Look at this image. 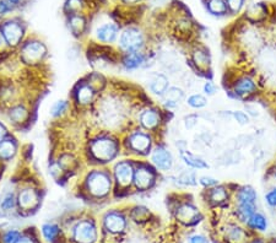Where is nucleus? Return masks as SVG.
<instances>
[{
	"instance_id": "f257e3e1",
	"label": "nucleus",
	"mask_w": 276,
	"mask_h": 243,
	"mask_svg": "<svg viewBox=\"0 0 276 243\" xmlns=\"http://www.w3.org/2000/svg\"><path fill=\"white\" fill-rule=\"evenodd\" d=\"M256 199L257 194L250 187L241 189L237 194L238 202V216L242 221L249 220L252 215L256 214Z\"/></svg>"
},
{
	"instance_id": "f03ea898",
	"label": "nucleus",
	"mask_w": 276,
	"mask_h": 243,
	"mask_svg": "<svg viewBox=\"0 0 276 243\" xmlns=\"http://www.w3.org/2000/svg\"><path fill=\"white\" fill-rule=\"evenodd\" d=\"M119 43H121V50H124L125 52L134 53L138 52L142 47V44H144V37H142L141 32L135 29L125 30L121 34Z\"/></svg>"
},
{
	"instance_id": "7ed1b4c3",
	"label": "nucleus",
	"mask_w": 276,
	"mask_h": 243,
	"mask_svg": "<svg viewBox=\"0 0 276 243\" xmlns=\"http://www.w3.org/2000/svg\"><path fill=\"white\" fill-rule=\"evenodd\" d=\"M93 156L100 161H109L116 156L117 145L109 139H100L91 146Z\"/></svg>"
},
{
	"instance_id": "20e7f679",
	"label": "nucleus",
	"mask_w": 276,
	"mask_h": 243,
	"mask_svg": "<svg viewBox=\"0 0 276 243\" xmlns=\"http://www.w3.org/2000/svg\"><path fill=\"white\" fill-rule=\"evenodd\" d=\"M88 189L96 197H104L111 189V182L107 174L102 172H95L88 178Z\"/></svg>"
},
{
	"instance_id": "39448f33",
	"label": "nucleus",
	"mask_w": 276,
	"mask_h": 243,
	"mask_svg": "<svg viewBox=\"0 0 276 243\" xmlns=\"http://www.w3.org/2000/svg\"><path fill=\"white\" fill-rule=\"evenodd\" d=\"M46 54V48L39 42H31L22 50V58L26 63H38Z\"/></svg>"
},
{
	"instance_id": "423d86ee",
	"label": "nucleus",
	"mask_w": 276,
	"mask_h": 243,
	"mask_svg": "<svg viewBox=\"0 0 276 243\" xmlns=\"http://www.w3.org/2000/svg\"><path fill=\"white\" fill-rule=\"evenodd\" d=\"M75 240L80 243H92L96 240V228L95 226L87 221H83L79 224L74 231Z\"/></svg>"
},
{
	"instance_id": "0eeeda50",
	"label": "nucleus",
	"mask_w": 276,
	"mask_h": 243,
	"mask_svg": "<svg viewBox=\"0 0 276 243\" xmlns=\"http://www.w3.org/2000/svg\"><path fill=\"white\" fill-rule=\"evenodd\" d=\"M22 27L14 21H9L3 26V36L10 46H16L22 38Z\"/></svg>"
},
{
	"instance_id": "6e6552de",
	"label": "nucleus",
	"mask_w": 276,
	"mask_h": 243,
	"mask_svg": "<svg viewBox=\"0 0 276 243\" xmlns=\"http://www.w3.org/2000/svg\"><path fill=\"white\" fill-rule=\"evenodd\" d=\"M134 181L135 186L138 187L141 191L150 188L151 184L154 183V174L151 172V170L146 167H140L134 174Z\"/></svg>"
},
{
	"instance_id": "1a4fd4ad",
	"label": "nucleus",
	"mask_w": 276,
	"mask_h": 243,
	"mask_svg": "<svg viewBox=\"0 0 276 243\" xmlns=\"http://www.w3.org/2000/svg\"><path fill=\"white\" fill-rule=\"evenodd\" d=\"M153 161L160 170H163V171H167L172 167V156L163 148H158L154 151Z\"/></svg>"
},
{
	"instance_id": "9d476101",
	"label": "nucleus",
	"mask_w": 276,
	"mask_h": 243,
	"mask_svg": "<svg viewBox=\"0 0 276 243\" xmlns=\"http://www.w3.org/2000/svg\"><path fill=\"white\" fill-rule=\"evenodd\" d=\"M116 177L117 181H118L121 186H128V184H130V182L133 181V177H134V172H133L132 166L128 162L118 163L116 167Z\"/></svg>"
},
{
	"instance_id": "9b49d317",
	"label": "nucleus",
	"mask_w": 276,
	"mask_h": 243,
	"mask_svg": "<svg viewBox=\"0 0 276 243\" xmlns=\"http://www.w3.org/2000/svg\"><path fill=\"white\" fill-rule=\"evenodd\" d=\"M37 203H38V195L32 189H25L18 195V204L25 210L34 209L37 205Z\"/></svg>"
},
{
	"instance_id": "f8f14e48",
	"label": "nucleus",
	"mask_w": 276,
	"mask_h": 243,
	"mask_svg": "<svg viewBox=\"0 0 276 243\" xmlns=\"http://www.w3.org/2000/svg\"><path fill=\"white\" fill-rule=\"evenodd\" d=\"M104 225H106L107 230L111 232H121L125 227V220L119 214L112 212V214L107 215L104 219Z\"/></svg>"
},
{
	"instance_id": "ddd939ff",
	"label": "nucleus",
	"mask_w": 276,
	"mask_h": 243,
	"mask_svg": "<svg viewBox=\"0 0 276 243\" xmlns=\"http://www.w3.org/2000/svg\"><path fill=\"white\" fill-rule=\"evenodd\" d=\"M150 145H151L150 138L141 133H137L130 138V146L138 153H146L150 149Z\"/></svg>"
},
{
	"instance_id": "4468645a",
	"label": "nucleus",
	"mask_w": 276,
	"mask_h": 243,
	"mask_svg": "<svg viewBox=\"0 0 276 243\" xmlns=\"http://www.w3.org/2000/svg\"><path fill=\"white\" fill-rule=\"evenodd\" d=\"M140 122L146 129H154L160 123V117H158L157 112L153 111V109H147L140 117Z\"/></svg>"
},
{
	"instance_id": "2eb2a0df",
	"label": "nucleus",
	"mask_w": 276,
	"mask_h": 243,
	"mask_svg": "<svg viewBox=\"0 0 276 243\" xmlns=\"http://www.w3.org/2000/svg\"><path fill=\"white\" fill-rule=\"evenodd\" d=\"M117 32H118L117 26L111 25V23H106L97 30V37L98 39L104 42H112L117 37Z\"/></svg>"
},
{
	"instance_id": "dca6fc26",
	"label": "nucleus",
	"mask_w": 276,
	"mask_h": 243,
	"mask_svg": "<svg viewBox=\"0 0 276 243\" xmlns=\"http://www.w3.org/2000/svg\"><path fill=\"white\" fill-rule=\"evenodd\" d=\"M254 90H256V84L247 78L238 81L235 86V92L240 96L250 95L252 92H254Z\"/></svg>"
},
{
	"instance_id": "f3484780",
	"label": "nucleus",
	"mask_w": 276,
	"mask_h": 243,
	"mask_svg": "<svg viewBox=\"0 0 276 243\" xmlns=\"http://www.w3.org/2000/svg\"><path fill=\"white\" fill-rule=\"evenodd\" d=\"M150 87H151V90H153L154 93L163 95V93L167 91V87H168L167 78L163 75H155V78L151 80Z\"/></svg>"
},
{
	"instance_id": "a211bd4d",
	"label": "nucleus",
	"mask_w": 276,
	"mask_h": 243,
	"mask_svg": "<svg viewBox=\"0 0 276 243\" xmlns=\"http://www.w3.org/2000/svg\"><path fill=\"white\" fill-rule=\"evenodd\" d=\"M177 216L183 223H191L198 216V211H196L195 208L190 207V205H183L177 212Z\"/></svg>"
},
{
	"instance_id": "6ab92c4d",
	"label": "nucleus",
	"mask_w": 276,
	"mask_h": 243,
	"mask_svg": "<svg viewBox=\"0 0 276 243\" xmlns=\"http://www.w3.org/2000/svg\"><path fill=\"white\" fill-rule=\"evenodd\" d=\"M183 99V92L177 87H172L165 92V102L167 106L173 107Z\"/></svg>"
},
{
	"instance_id": "aec40b11",
	"label": "nucleus",
	"mask_w": 276,
	"mask_h": 243,
	"mask_svg": "<svg viewBox=\"0 0 276 243\" xmlns=\"http://www.w3.org/2000/svg\"><path fill=\"white\" fill-rule=\"evenodd\" d=\"M181 156L184 160V162H186L187 165L190 166V167H194V168L207 167V165L202 160V158H199V157H196V156L191 155V154H189L188 151H182Z\"/></svg>"
},
{
	"instance_id": "412c9836",
	"label": "nucleus",
	"mask_w": 276,
	"mask_h": 243,
	"mask_svg": "<svg viewBox=\"0 0 276 243\" xmlns=\"http://www.w3.org/2000/svg\"><path fill=\"white\" fill-rule=\"evenodd\" d=\"M144 63V57H142L141 53L139 52H134V53H129L124 60V65L127 69H135V68L140 67V65Z\"/></svg>"
},
{
	"instance_id": "4be33fe9",
	"label": "nucleus",
	"mask_w": 276,
	"mask_h": 243,
	"mask_svg": "<svg viewBox=\"0 0 276 243\" xmlns=\"http://www.w3.org/2000/svg\"><path fill=\"white\" fill-rule=\"evenodd\" d=\"M16 148L11 140H5V141L0 142V157L1 158H10L15 154Z\"/></svg>"
},
{
	"instance_id": "5701e85b",
	"label": "nucleus",
	"mask_w": 276,
	"mask_h": 243,
	"mask_svg": "<svg viewBox=\"0 0 276 243\" xmlns=\"http://www.w3.org/2000/svg\"><path fill=\"white\" fill-rule=\"evenodd\" d=\"M227 191L226 189L222 188V187H219V188H214L210 193V199H211L212 203L215 204H221L224 203V200L227 199Z\"/></svg>"
},
{
	"instance_id": "b1692460",
	"label": "nucleus",
	"mask_w": 276,
	"mask_h": 243,
	"mask_svg": "<svg viewBox=\"0 0 276 243\" xmlns=\"http://www.w3.org/2000/svg\"><path fill=\"white\" fill-rule=\"evenodd\" d=\"M209 10L215 15H221L227 11V5L224 0H209Z\"/></svg>"
},
{
	"instance_id": "393cba45",
	"label": "nucleus",
	"mask_w": 276,
	"mask_h": 243,
	"mask_svg": "<svg viewBox=\"0 0 276 243\" xmlns=\"http://www.w3.org/2000/svg\"><path fill=\"white\" fill-rule=\"evenodd\" d=\"M93 91L90 86H81L78 91V100L80 104H86L92 101Z\"/></svg>"
},
{
	"instance_id": "a878e982",
	"label": "nucleus",
	"mask_w": 276,
	"mask_h": 243,
	"mask_svg": "<svg viewBox=\"0 0 276 243\" xmlns=\"http://www.w3.org/2000/svg\"><path fill=\"white\" fill-rule=\"evenodd\" d=\"M248 224H249L250 227L257 228V230L264 231L266 228V220L265 217L260 214H254L252 215L249 220H248Z\"/></svg>"
},
{
	"instance_id": "bb28decb",
	"label": "nucleus",
	"mask_w": 276,
	"mask_h": 243,
	"mask_svg": "<svg viewBox=\"0 0 276 243\" xmlns=\"http://www.w3.org/2000/svg\"><path fill=\"white\" fill-rule=\"evenodd\" d=\"M227 238L232 243H242L245 238V233L240 227H231L227 233Z\"/></svg>"
},
{
	"instance_id": "cd10ccee",
	"label": "nucleus",
	"mask_w": 276,
	"mask_h": 243,
	"mask_svg": "<svg viewBox=\"0 0 276 243\" xmlns=\"http://www.w3.org/2000/svg\"><path fill=\"white\" fill-rule=\"evenodd\" d=\"M70 26H71L75 34H81L84 31V27H85V20L81 16H72L71 20H70Z\"/></svg>"
},
{
	"instance_id": "c85d7f7f",
	"label": "nucleus",
	"mask_w": 276,
	"mask_h": 243,
	"mask_svg": "<svg viewBox=\"0 0 276 243\" xmlns=\"http://www.w3.org/2000/svg\"><path fill=\"white\" fill-rule=\"evenodd\" d=\"M42 231H43L44 237L49 241L54 240V238L58 236V233H59V228H58V226L52 225V224L44 225L43 228H42Z\"/></svg>"
},
{
	"instance_id": "c756f323",
	"label": "nucleus",
	"mask_w": 276,
	"mask_h": 243,
	"mask_svg": "<svg viewBox=\"0 0 276 243\" xmlns=\"http://www.w3.org/2000/svg\"><path fill=\"white\" fill-rule=\"evenodd\" d=\"M207 104V99L202 95H193L188 99V104L194 107V108H202V107H204Z\"/></svg>"
},
{
	"instance_id": "7c9ffc66",
	"label": "nucleus",
	"mask_w": 276,
	"mask_h": 243,
	"mask_svg": "<svg viewBox=\"0 0 276 243\" xmlns=\"http://www.w3.org/2000/svg\"><path fill=\"white\" fill-rule=\"evenodd\" d=\"M14 195L13 194H5L3 197V199L0 200V208L4 210V211H9L14 208Z\"/></svg>"
},
{
	"instance_id": "2f4dec72",
	"label": "nucleus",
	"mask_w": 276,
	"mask_h": 243,
	"mask_svg": "<svg viewBox=\"0 0 276 243\" xmlns=\"http://www.w3.org/2000/svg\"><path fill=\"white\" fill-rule=\"evenodd\" d=\"M26 111L23 108H21V107H17V108H15V109H13L11 111V113H10V117H11V119H13L14 122H22L23 119L26 118Z\"/></svg>"
},
{
	"instance_id": "473e14b6",
	"label": "nucleus",
	"mask_w": 276,
	"mask_h": 243,
	"mask_svg": "<svg viewBox=\"0 0 276 243\" xmlns=\"http://www.w3.org/2000/svg\"><path fill=\"white\" fill-rule=\"evenodd\" d=\"M194 59H195L196 65H198L199 68L207 67V64H209V59H207V54L203 52H196L195 55H194Z\"/></svg>"
},
{
	"instance_id": "72a5a7b5",
	"label": "nucleus",
	"mask_w": 276,
	"mask_h": 243,
	"mask_svg": "<svg viewBox=\"0 0 276 243\" xmlns=\"http://www.w3.org/2000/svg\"><path fill=\"white\" fill-rule=\"evenodd\" d=\"M233 117H235V119L238 122V123H240L241 125L248 124V122H249V117H248L247 114L242 111L233 112Z\"/></svg>"
},
{
	"instance_id": "f704fd0d",
	"label": "nucleus",
	"mask_w": 276,
	"mask_h": 243,
	"mask_svg": "<svg viewBox=\"0 0 276 243\" xmlns=\"http://www.w3.org/2000/svg\"><path fill=\"white\" fill-rule=\"evenodd\" d=\"M67 107H68V104H67V102L65 101H59V102H57V104L53 106V108H52V114L53 116H59L60 113H63V112L67 109Z\"/></svg>"
},
{
	"instance_id": "c9c22d12",
	"label": "nucleus",
	"mask_w": 276,
	"mask_h": 243,
	"mask_svg": "<svg viewBox=\"0 0 276 243\" xmlns=\"http://www.w3.org/2000/svg\"><path fill=\"white\" fill-rule=\"evenodd\" d=\"M18 241V233L16 231H10L4 236V243H16Z\"/></svg>"
},
{
	"instance_id": "e433bc0d",
	"label": "nucleus",
	"mask_w": 276,
	"mask_h": 243,
	"mask_svg": "<svg viewBox=\"0 0 276 243\" xmlns=\"http://www.w3.org/2000/svg\"><path fill=\"white\" fill-rule=\"evenodd\" d=\"M227 5L231 10L237 13V11H240V9L242 8L243 0H227Z\"/></svg>"
},
{
	"instance_id": "4c0bfd02",
	"label": "nucleus",
	"mask_w": 276,
	"mask_h": 243,
	"mask_svg": "<svg viewBox=\"0 0 276 243\" xmlns=\"http://www.w3.org/2000/svg\"><path fill=\"white\" fill-rule=\"evenodd\" d=\"M265 200L269 205H271V207H276V188H274L273 191H270L268 194H266Z\"/></svg>"
},
{
	"instance_id": "58836bf2",
	"label": "nucleus",
	"mask_w": 276,
	"mask_h": 243,
	"mask_svg": "<svg viewBox=\"0 0 276 243\" xmlns=\"http://www.w3.org/2000/svg\"><path fill=\"white\" fill-rule=\"evenodd\" d=\"M181 181H183V183L186 184H194L193 181H195L194 179V174H191V172H184L181 176Z\"/></svg>"
},
{
	"instance_id": "ea45409f",
	"label": "nucleus",
	"mask_w": 276,
	"mask_h": 243,
	"mask_svg": "<svg viewBox=\"0 0 276 243\" xmlns=\"http://www.w3.org/2000/svg\"><path fill=\"white\" fill-rule=\"evenodd\" d=\"M200 183L205 187H214L217 184V181L214 178H210V177H202L200 178Z\"/></svg>"
},
{
	"instance_id": "a19ab883",
	"label": "nucleus",
	"mask_w": 276,
	"mask_h": 243,
	"mask_svg": "<svg viewBox=\"0 0 276 243\" xmlns=\"http://www.w3.org/2000/svg\"><path fill=\"white\" fill-rule=\"evenodd\" d=\"M204 90H205V92L207 93V95H214L215 91H216V87H215V85L211 83V81H209V83L205 84Z\"/></svg>"
},
{
	"instance_id": "79ce46f5",
	"label": "nucleus",
	"mask_w": 276,
	"mask_h": 243,
	"mask_svg": "<svg viewBox=\"0 0 276 243\" xmlns=\"http://www.w3.org/2000/svg\"><path fill=\"white\" fill-rule=\"evenodd\" d=\"M190 243H207V241L203 236H194L190 238Z\"/></svg>"
},
{
	"instance_id": "37998d69",
	"label": "nucleus",
	"mask_w": 276,
	"mask_h": 243,
	"mask_svg": "<svg viewBox=\"0 0 276 243\" xmlns=\"http://www.w3.org/2000/svg\"><path fill=\"white\" fill-rule=\"evenodd\" d=\"M9 10H10V8H9L8 4L5 1H0V14H5Z\"/></svg>"
},
{
	"instance_id": "c03bdc74",
	"label": "nucleus",
	"mask_w": 276,
	"mask_h": 243,
	"mask_svg": "<svg viewBox=\"0 0 276 243\" xmlns=\"http://www.w3.org/2000/svg\"><path fill=\"white\" fill-rule=\"evenodd\" d=\"M16 243H34L32 240H30L29 237H22V238H18V241Z\"/></svg>"
},
{
	"instance_id": "a18cd8bd",
	"label": "nucleus",
	"mask_w": 276,
	"mask_h": 243,
	"mask_svg": "<svg viewBox=\"0 0 276 243\" xmlns=\"http://www.w3.org/2000/svg\"><path fill=\"white\" fill-rule=\"evenodd\" d=\"M5 134H6V129L3 127V125L0 124V141L3 140V138L5 137Z\"/></svg>"
},
{
	"instance_id": "49530a36",
	"label": "nucleus",
	"mask_w": 276,
	"mask_h": 243,
	"mask_svg": "<svg viewBox=\"0 0 276 243\" xmlns=\"http://www.w3.org/2000/svg\"><path fill=\"white\" fill-rule=\"evenodd\" d=\"M125 3H137L138 0H124Z\"/></svg>"
},
{
	"instance_id": "de8ad7c7",
	"label": "nucleus",
	"mask_w": 276,
	"mask_h": 243,
	"mask_svg": "<svg viewBox=\"0 0 276 243\" xmlns=\"http://www.w3.org/2000/svg\"><path fill=\"white\" fill-rule=\"evenodd\" d=\"M1 43H3V37H1V35H0V46H1Z\"/></svg>"
},
{
	"instance_id": "09e8293b",
	"label": "nucleus",
	"mask_w": 276,
	"mask_h": 243,
	"mask_svg": "<svg viewBox=\"0 0 276 243\" xmlns=\"http://www.w3.org/2000/svg\"><path fill=\"white\" fill-rule=\"evenodd\" d=\"M9 1H10V3H17L18 0H9Z\"/></svg>"
},
{
	"instance_id": "8fccbe9b",
	"label": "nucleus",
	"mask_w": 276,
	"mask_h": 243,
	"mask_svg": "<svg viewBox=\"0 0 276 243\" xmlns=\"http://www.w3.org/2000/svg\"><path fill=\"white\" fill-rule=\"evenodd\" d=\"M253 243H260V242H253Z\"/></svg>"
}]
</instances>
